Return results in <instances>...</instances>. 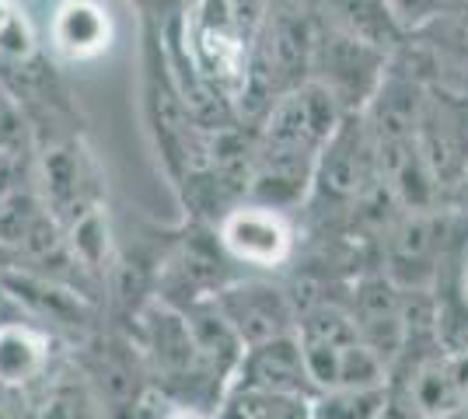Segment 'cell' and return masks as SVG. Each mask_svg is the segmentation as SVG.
Wrapping results in <instances>:
<instances>
[{"instance_id":"6da1fadb","label":"cell","mask_w":468,"mask_h":419,"mask_svg":"<svg viewBox=\"0 0 468 419\" xmlns=\"http://www.w3.org/2000/svg\"><path fill=\"white\" fill-rule=\"evenodd\" d=\"M339 122L343 109L312 80L276 99L273 109L252 126L249 200L301 217L318 158Z\"/></svg>"},{"instance_id":"7a4b0ae2","label":"cell","mask_w":468,"mask_h":419,"mask_svg":"<svg viewBox=\"0 0 468 419\" xmlns=\"http://www.w3.org/2000/svg\"><path fill=\"white\" fill-rule=\"evenodd\" d=\"M140 116H144V133L151 140L154 158L172 189L199 164H207L214 133H207L196 122L193 109L182 99L176 74L168 67L161 28L147 21H140Z\"/></svg>"},{"instance_id":"3957f363","label":"cell","mask_w":468,"mask_h":419,"mask_svg":"<svg viewBox=\"0 0 468 419\" xmlns=\"http://www.w3.org/2000/svg\"><path fill=\"white\" fill-rule=\"evenodd\" d=\"M346 283H335L297 311V340L308 360V371L318 392L335 388H371L388 384V367L374 357V350L360 340L346 300Z\"/></svg>"},{"instance_id":"277c9868","label":"cell","mask_w":468,"mask_h":419,"mask_svg":"<svg viewBox=\"0 0 468 419\" xmlns=\"http://www.w3.org/2000/svg\"><path fill=\"white\" fill-rule=\"evenodd\" d=\"M220 248L245 277H287L301 256V217L241 200L214 227Z\"/></svg>"},{"instance_id":"5b68a950","label":"cell","mask_w":468,"mask_h":419,"mask_svg":"<svg viewBox=\"0 0 468 419\" xmlns=\"http://www.w3.org/2000/svg\"><path fill=\"white\" fill-rule=\"evenodd\" d=\"M32 185L59 231L105 206V172L84 133L42 143L32 161Z\"/></svg>"},{"instance_id":"8992f818","label":"cell","mask_w":468,"mask_h":419,"mask_svg":"<svg viewBox=\"0 0 468 419\" xmlns=\"http://www.w3.org/2000/svg\"><path fill=\"white\" fill-rule=\"evenodd\" d=\"M388 53L353 39L343 28H335L325 18H318V11H314V42L308 80L318 84L343 109V116L364 112L371 105V99L381 88V80L388 74Z\"/></svg>"},{"instance_id":"52a82bcc","label":"cell","mask_w":468,"mask_h":419,"mask_svg":"<svg viewBox=\"0 0 468 419\" xmlns=\"http://www.w3.org/2000/svg\"><path fill=\"white\" fill-rule=\"evenodd\" d=\"M214 304L249 346L297 332V308L287 283L276 277H238L214 294Z\"/></svg>"},{"instance_id":"ba28073f","label":"cell","mask_w":468,"mask_h":419,"mask_svg":"<svg viewBox=\"0 0 468 419\" xmlns=\"http://www.w3.org/2000/svg\"><path fill=\"white\" fill-rule=\"evenodd\" d=\"M346 311L360 332V340L374 350V357L391 371L399 360L402 340H406V290L391 283L381 269H371L364 277L346 283L343 290Z\"/></svg>"},{"instance_id":"9c48e42d","label":"cell","mask_w":468,"mask_h":419,"mask_svg":"<svg viewBox=\"0 0 468 419\" xmlns=\"http://www.w3.org/2000/svg\"><path fill=\"white\" fill-rule=\"evenodd\" d=\"M42 46L63 70L98 63L116 46V18L105 0H57L46 18Z\"/></svg>"},{"instance_id":"30bf717a","label":"cell","mask_w":468,"mask_h":419,"mask_svg":"<svg viewBox=\"0 0 468 419\" xmlns=\"http://www.w3.org/2000/svg\"><path fill=\"white\" fill-rule=\"evenodd\" d=\"M231 388L287 392V395H308V399L318 395L297 332L270 342H259V346H249L241 363H238V374H234Z\"/></svg>"},{"instance_id":"8fae6325","label":"cell","mask_w":468,"mask_h":419,"mask_svg":"<svg viewBox=\"0 0 468 419\" xmlns=\"http://www.w3.org/2000/svg\"><path fill=\"white\" fill-rule=\"evenodd\" d=\"M314 11H318V18H325L329 25L343 28L346 36L367 42L388 57H395L410 42V36L402 32V25L395 21L385 0H318Z\"/></svg>"},{"instance_id":"7c38bea8","label":"cell","mask_w":468,"mask_h":419,"mask_svg":"<svg viewBox=\"0 0 468 419\" xmlns=\"http://www.w3.org/2000/svg\"><path fill=\"white\" fill-rule=\"evenodd\" d=\"M391 402V384L371 388H335L318 392L312 402L314 419H378Z\"/></svg>"},{"instance_id":"4fadbf2b","label":"cell","mask_w":468,"mask_h":419,"mask_svg":"<svg viewBox=\"0 0 468 419\" xmlns=\"http://www.w3.org/2000/svg\"><path fill=\"white\" fill-rule=\"evenodd\" d=\"M231 399L245 409L249 419H314L308 395L287 392H259V388H231Z\"/></svg>"},{"instance_id":"5bb4252c","label":"cell","mask_w":468,"mask_h":419,"mask_svg":"<svg viewBox=\"0 0 468 419\" xmlns=\"http://www.w3.org/2000/svg\"><path fill=\"white\" fill-rule=\"evenodd\" d=\"M36 130L25 116L15 95L7 88H0V158L11 161H36Z\"/></svg>"},{"instance_id":"9a60e30c","label":"cell","mask_w":468,"mask_h":419,"mask_svg":"<svg viewBox=\"0 0 468 419\" xmlns=\"http://www.w3.org/2000/svg\"><path fill=\"white\" fill-rule=\"evenodd\" d=\"M385 4H388V11L395 15V21L402 25V32L416 36V32H423L427 25H433V21L441 18L454 0H385Z\"/></svg>"},{"instance_id":"2e32d148","label":"cell","mask_w":468,"mask_h":419,"mask_svg":"<svg viewBox=\"0 0 468 419\" xmlns=\"http://www.w3.org/2000/svg\"><path fill=\"white\" fill-rule=\"evenodd\" d=\"M126 4L137 7L140 21L157 25V28H165L168 21H176L186 15V0H126Z\"/></svg>"},{"instance_id":"e0dca14e","label":"cell","mask_w":468,"mask_h":419,"mask_svg":"<svg viewBox=\"0 0 468 419\" xmlns=\"http://www.w3.org/2000/svg\"><path fill=\"white\" fill-rule=\"evenodd\" d=\"M448 269H451V279L441 277L437 283H448L451 290H454V294H458V298L468 304V235H462V238H458L454 252H451Z\"/></svg>"},{"instance_id":"ac0fdd59","label":"cell","mask_w":468,"mask_h":419,"mask_svg":"<svg viewBox=\"0 0 468 419\" xmlns=\"http://www.w3.org/2000/svg\"><path fill=\"white\" fill-rule=\"evenodd\" d=\"M378 419H423V416H416V409H412L410 402L399 399V395L391 392V402L385 405V413H381Z\"/></svg>"},{"instance_id":"d6986e66","label":"cell","mask_w":468,"mask_h":419,"mask_svg":"<svg viewBox=\"0 0 468 419\" xmlns=\"http://www.w3.org/2000/svg\"><path fill=\"white\" fill-rule=\"evenodd\" d=\"M214 419H249V416H245V409H241V405L231 399V392H228V399L220 402V409L214 413Z\"/></svg>"},{"instance_id":"ffe728a7","label":"cell","mask_w":468,"mask_h":419,"mask_svg":"<svg viewBox=\"0 0 468 419\" xmlns=\"http://www.w3.org/2000/svg\"><path fill=\"white\" fill-rule=\"evenodd\" d=\"M165 419H214V413H203V409H186V405H176Z\"/></svg>"},{"instance_id":"44dd1931","label":"cell","mask_w":468,"mask_h":419,"mask_svg":"<svg viewBox=\"0 0 468 419\" xmlns=\"http://www.w3.org/2000/svg\"><path fill=\"white\" fill-rule=\"evenodd\" d=\"M18 7H21V0H0V32L7 28V21L18 15Z\"/></svg>"},{"instance_id":"7402d4cb","label":"cell","mask_w":468,"mask_h":419,"mask_svg":"<svg viewBox=\"0 0 468 419\" xmlns=\"http://www.w3.org/2000/svg\"><path fill=\"white\" fill-rule=\"evenodd\" d=\"M193 4H196V0H186V7H193Z\"/></svg>"}]
</instances>
